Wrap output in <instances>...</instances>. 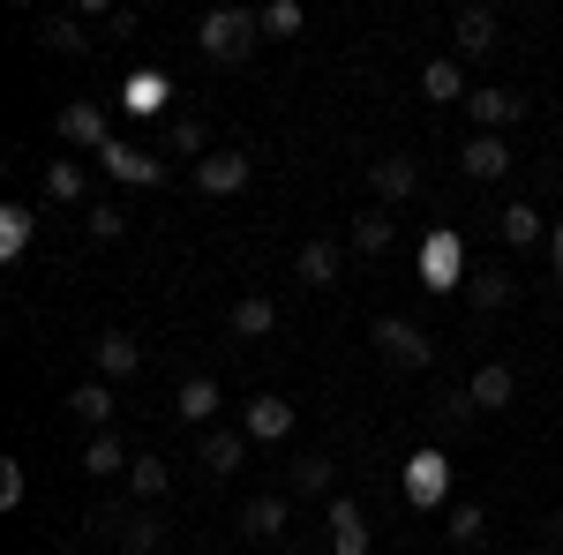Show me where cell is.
Masks as SVG:
<instances>
[{
	"instance_id": "1",
	"label": "cell",
	"mask_w": 563,
	"mask_h": 555,
	"mask_svg": "<svg viewBox=\"0 0 563 555\" xmlns=\"http://www.w3.org/2000/svg\"><path fill=\"white\" fill-rule=\"evenodd\" d=\"M256 31L263 23L249 15V8H211V15L196 23V45H203L211 60H225V68H241V60L256 53Z\"/></svg>"
},
{
	"instance_id": "2",
	"label": "cell",
	"mask_w": 563,
	"mask_h": 555,
	"mask_svg": "<svg viewBox=\"0 0 563 555\" xmlns=\"http://www.w3.org/2000/svg\"><path fill=\"white\" fill-rule=\"evenodd\" d=\"M421 278H429L435 293H451V286H466V241H459L451 225H435L429 241H421Z\"/></svg>"
},
{
	"instance_id": "3",
	"label": "cell",
	"mask_w": 563,
	"mask_h": 555,
	"mask_svg": "<svg viewBox=\"0 0 563 555\" xmlns=\"http://www.w3.org/2000/svg\"><path fill=\"white\" fill-rule=\"evenodd\" d=\"M376 353L398 360V368H429V360H435L429 331H421V323H406V315H376Z\"/></svg>"
},
{
	"instance_id": "4",
	"label": "cell",
	"mask_w": 563,
	"mask_h": 555,
	"mask_svg": "<svg viewBox=\"0 0 563 555\" xmlns=\"http://www.w3.org/2000/svg\"><path fill=\"white\" fill-rule=\"evenodd\" d=\"M443 496H451V458L443 451H413L406 458V503L413 511H435Z\"/></svg>"
},
{
	"instance_id": "5",
	"label": "cell",
	"mask_w": 563,
	"mask_h": 555,
	"mask_svg": "<svg viewBox=\"0 0 563 555\" xmlns=\"http://www.w3.org/2000/svg\"><path fill=\"white\" fill-rule=\"evenodd\" d=\"M294 421H301V413H294L278 390H263V398H249V413H241V435H249V443H286Z\"/></svg>"
},
{
	"instance_id": "6",
	"label": "cell",
	"mask_w": 563,
	"mask_h": 555,
	"mask_svg": "<svg viewBox=\"0 0 563 555\" xmlns=\"http://www.w3.org/2000/svg\"><path fill=\"white\" fill-rule=\"evenodd\" d=\"M466 398H474V413H504V406L519 398V368H511V360H488V368H474Z\"/></svg>"
},
{
	"instance_id": "7",
	"label": "cell",
	"mask_w": 563,
	"mask_h": 555,
	"mask_svg": "<svg viewBox=\"0 0 563 555\" xmlns=\"http://www.w3.org/2000/svg\"><path fill=\"white\" fill-rule=\"evenodd\" d=\"M249 151H211V158H203V166H196V188H203V196H241V188H249Z\"/></svg>"
},
{
	"instance_id": "8",
	"label": "cell",
	"mask_w": 563,
	"mask_h": 555,
	"mask_svg": "<svg viewBox=\"0 0 563 555\" xmlns=\"http://www.w3.org/2000/svg\"><path fill=\"white\" fill-rule=\"evenodd\" d=\"M368 180H376V211L413 203V196H421V166H413V158H376V166H368Z\"/></svg>"
},
{
	"instance_id": "9",
	"label": "cell",
	"mask_w": 563,
	"mask_h": 555,
	"mask_svg": "<svg viewBox=\"0 0 563 555\" xmlns=\"http://www.w3.org/2000/svg\"><path fill=\"white\" fill-rule=\"evenodd\" d=\"M53 129L68 135V143H84L90 158H98V151L113 143V135H106V106H90V98H76V106H60V121H53Z\"/></svg>"
},
{
	"instance_id": "10",
	"label": "cell",
	"mask_w": 563,
	"mask_h": 555,
	"mask_svg": "<svg viewBox=\"0 0 563 555\" xmlns=\"http://www.w3.org/2000/svg\"><path fill=\"white\" fill-rule=\"evenodd\" d=\"M459 173H466V180H504V173H511L504 135H466V143H459Z\"/></svg>"
},
{
	"instance_id": "11",
	"label": "cell",
	"mask_w": 563,
	"mask_h": 555,
	"mask_svg": "<svg viewBox=\"0 0 563 555\" xmlns=\"http://www.w3.org/2000/svg\"><path fill=\"white\" fill-rule=\"evenodd\" d=\"M294 270H301V286H339V270H346V241H301V256H294Z\"/></svg>"
},
{
	"instance_id": "12",
	"label": "cell",
	"mask_w": 563,
	"mask_h": 555,
	"mask_svg": "<svg viewBox=\"0 0 563 555\" xmlns=\"http://www.w3.org/2000/svg\"><path fill=\"white\" fill-rule=\"evenodd\" d=\"M451 38H459V53H466V60H488V45H496V8H459V15H451Z\"/></svg>"
},
{
	"instance_id": "13",
	"label": "cell",
	"mask_w": 563,
	"mask_h": 555,
	"mask_svg": "<svg viewBox=\"0 0 563 555\" xmlns=\"http://www.w3.org/2000/svg\"><path fill=\"white\" fill-rule=\"evenodd\" d=\"M98 166L113 173V180H129V188H151V180H158V158H151V151H135V143H121V135L98 151Z\"/></svg>"
},
{
	"instance_id": "14",
	"label": "cell",
	"mask_w": 563,
	"mask_h": 555,
	"mask_svg": "<svg viewBox=\"0 0 563 555\" xmlns=\"http://www.w3.org/2000/svg\"><path fill=\"white\" fill-rule=\"evenodd\" d=\"M331 555H368V518L353 496H331Z\"/></svg>"
},
{
	"instance_id": "15",
	"label": "cell",
	"mask_w": 563,
	"mask_h": 555,
	"mask_svg": "<svg viewBox=\"0 0 563 555\" xmlns=\"http://www.w3.org/2000/svg\"><path fill=\"white\" fill-rule=\"evenodd\" d=\"M90 360H98V384H121V376H135V368H143V353H135L129 331H106V338L90 345Z\"/></svg>"
},
{
	"instance_id": "16",
	"label": "cell",
	"mask_w": 563,
	"mask_h": 555,
	"mask_svg": "<svg viewBox=\"0 0 563 555\" xmlns=\"http://www.w3.org/2000/svg\"><path fill=\"white\" fill-rule=\"evenodd\" d=\"M129 466H135V458L121 451V435H113V428L84 443V473H90V480H129Z\"/></svg>"
},
{
	"instance_id": "17",
	"label": "cell",
	"mask_w": 563,
	"mask_h": 555,
	"mask_svg": "<svg viewBox=\"0 0 563 555\" xmlns=\"http://www.w3.org/2000/svg\"><path fill=\"white\" fill-rule=\"evenodd\" d=\"M519 113H526V106H519V98H511V90H496V84H488V90H474V98H466V121H481V135H496V129H504V121H519Z\"/></svg>"
},
{
	"instance_id": "18",
	"label": "cell",
	"mask_w": 563,
	"mask_h": 555,
	"mask_svg": "<svg viewBox=\"0 0 563 555\" xmlns=\"http://www.w3.org/2000/svg\"><path fill=\"white\" fill-rule=\"evenodd\" d=\"M225 323H233V338H263V331L278 323V300L271 293H241L233 308H225Z\"/></svg>"
},
{
	"instance_id": "19",
	"label": "cell",
	"mask_w": 563,
	"mask_h": 555,
	"mask_svg": "<svg viewBox=\"0 0 563 555\" xmlns=\"http://www.w3.org/2000/svg\"><path fill=\"white\" fill-rule=\"evenodd\" d=\"M390 241H398L390 211H361V218H353V233H346V248H353V256H390Z\"/></svg>"
},
{
	"instance_id": "20",
	"label": "cell",
	"mask_w": 563,
	"mask_h": 555,
	"mask_svg": "<svg viewBox=\"0 0 563 555\" xmlns=\"http://www.w3.org/2000/svg\"><path fill=\"white\" fill-rule=\"evenodd\" d=\"M203 466L211 473H241L249 466V435H241V428H211V435H203Z\"/></svg>"
},
{
	"instance_id": "21",
	"label": "cell",
	"mask_w": 563,
	"mask_h": 555,
	"mask_svg": "<svg viewBox=\"0 0 563 555\" xmlns=\"http://www.w3.org/2000/svg\"><path fill=\"white\" fill-rule=\"evenodd\" d=\"M549 233H556V225L533 211V203H511V211H504V241H511V248H549Z\"/></svg>"
},
{
	"instance_id": "22",
	"label": "cell",
	"mask_w": 563,
	"mask_h": 555,
	"mask_svg": "<svg viewBox=\"0 0 563 555\" xmlns=\"http://www.w3.org/2000/svg\"><path fill=\"white\" fill-rule=\"evenodd\" d=\"M421 98H429V106L474 98V90H466V68H459V60H429V68H421Z\"/></svg>"
},
{
	"instance_id": "23",
	"label": "cell",
	"mask_w": 563,
	"mask_h": 555,
	"mask_svg": "<svg viewBox=\"0 0 563 555\" xmlns=\"http://www.w3.org/2000/svg\"><path fill=\"white\" fill-rule=\"evenodd\" d=\"M68 413L90 421V435H106V428H113V384H84L76 398H68Z\"/></svg>"
},
{
	"instance_id": "24",
	"label": "cell",
	"mask_w": 563,
	"mask_h": 555,
	"mask_svg": "<svg viewBox=\"0 0 563 555\" xmlns=\"http://www.w3.org/2000/svg\"><path fill=\"white\" fill-rule=\"evenodd\" d=\"M218 406H225V398H218L211 376H188V384H180V398H174L180 421H218Z\"/></svg>"
},
{
	"instance_id": "25",
	"label": "cell",
	"mask_w": 563,
	"mask_h": 555,
	"mask_svg": "<svg viewBox=\"0 0 563 555\" xmlns=\"http://www.w3.org/2000/svg\"><path fill=\"white\" fill-rule=\"evenodd\" d=\"M241 533H256V541H278V533H286V496H249V511H241Z\"/></svg>"
},
{
	"instance_id": "26",
	"label": "cell",
	"mask_w": 563,
	"mask_h": 555,
	"mask_svg": "<svg viewBox=\"0 0 563 555\" xmlns=\"http://www.w3.org/2000/svg\"><path fill=\"white\" fill-rule=\"evenodd\" d=\"M31 233H38V211H31V203H8V211H0V256L15 263L31 248Z\"/></svg>"
},
{
	"instance_id": "27",
	"label": "cell",
	"mask_w": 563,
	"mask_h": 555,
	"mask_svg": "<svg viewBox=\"0 0 563 555\" xmlns=\"http://www.w3.org/2000/svg\"><path fill=\"white\" fill-rule=\"evenodd\" d=\"M331 480H339V473H331V458H316V451L294 458V473H286V488H294V496H323V503H331Z\"/></svg>"
},
{
	"instance_id": "28",
	"label": "cell",
	"mask_w": 563,
	"mask_h": 555,
	"mask_svg": "<svg viewBox=\"0 0 563 555\" xmlns=\"http://www.w3.org/2000/svg\"><path fill=\"white\" fill-rule=\"evenodd\" d=\"M84 188H90V173L76 166V158H53V166H45V196H53V203H84Z\"/></svg>"
},
{
	"instance_id": "29",
	"label": "cell",
	"mask_w": 563,
	"mask_h": 555,
	"mask_svg": "<svg viewBox=\"0 0 563 555\" xmlns=\"http://www.w3.org/2000/svg\"><path fill=\"white\" fill-rule=\"evenodd\" d=\"M166 76H158V68H143V76H129V90H121V106H129V113H158V106H166Z\"/></svg>"
},
{
	"instance_id": "30",
	"label": "cell",
	"mask_w": 563,
	"mask_h": 555,
	"mask_svg": "<svg viewBox=\"0 0 563 555\" xmlns=\"http://www.w3.org/2000/svg\"><path fill=\"white\" fill-rule=\"evenodd\" d=\"M166 488H174V480H166V458H135L129 466V496L135 503H158Z\"/></svg>"
},
{
	"instance_id": "31",
	"label": "cell",
	"mask_w": 563,
	"mask_h": 555,
	"mask_svg": "<svg viewBox=\"0 0 563 555\" xmlns=\"http://www.w3.org/2000/svg\"><path fill=\"white\" fill-rule=\"evenodd\" d=\"M53 53H90V31H84V15H45V31H38Z\"/></svg>"
},
{
	"instance_id": "32",
	"label": "cell",
	"mask_w": 563,
	"mask_h": 555,
	"mask_svg": "<svg viewBox=\"0 0 563 555\" xmlns=\"http://www.w3.org/2000/svg\"><path fill=\"white\" fill-rule=\"evenodd\" d=\"M466 300H474V308H504V300H511V270H496V263L474 270V278H466Z\"/></svg>"
},
{
	"instance_id": "33",
	"label": "cell",
	"mask_w": 563,
	"mask_h": 555,
	"mask_svg": "<svg viewBox=\"0 0 563 555\" xmlns=\"http://www.w3.org/2000/svg\"><path fill=\"white\" fill-rule=\"evenodd\" d=\"M106 525H121V548H129V555H151L158 541H166V533H158V518H151V511H143V518H106Z\"/></svg>"
},
{
	"instance_id": "34",
	"label": "cell",
	"mask_w": 563,
	"mask_h": 555,
	"mask_svg": "<svg viewBox=\"0 0 563 555\" xmlns=\"http://www.w3.org/2000/svg\"><path fill=\"white\" fill-rule=\"evenodd\" d=\"M166 143H174L188 166H203V158H211V135H203V121H174V129H166Z\"/></svg>"
},
{
	"instance_id": "35",
	"label": "cell",
	"mask_w": 563,
	"mask_h": 555,
	"mask_svg": "<svg viewBox=\"0 0 563 555\" xmlns=\"http://www.w3.org/2000/svg\"><path fill=\"white\" fill-rule=\"evenodd\" d=\"M443 525H451V541H466V548H474L481 533H488V511H481V503H451V518H443Z\"/></svg>"
},
{
	"instance_id": "36",
	"label": "cell",
	"mask_w": 563,
	"mask_h": 555,
	"mask_svg": "<svg viewBox=\"0 0 563 555\" xmlns=\"http://www.w3.org/2000/svg\"><path fill=\"white\" fill-rule=\"evenodd\" d=\"M256 23H263V31H271V38H294V31H301L308 15H301V8H294V0H271V8H263Z\"/></svg>"
},
{
	"instance_id": "37",
	"label": "cell",
	"mask_w": 563,
	"mask_h": 555,
	"mask_svg": "<svg viewBox=\"0 0 563 555\" xmlns=\"http://www.w3.org/2000/svg\"><path fill=\"white\" fill-rule=\"evenodd\" d=\"M84 225H90V241H121V233H129V218L113 211V203H90Z\"/></svg>"
},
{
	"instance_id": "38",
	"label": "cell",
	"mask_w": 563,
	"mask_h": 555,
	"mask_svg": "<svg viewBox=\"0 0 563 555\" xmlns=\"http://www.w3.org/2000/svg\"><path fill=\"white\" fill-rule=\"evenodd\" d=\"M15 503H23V466L0 458V511H15Z\"/></svg>"
},
{
	"instance_id": "39",
	"label": "cell",
	"mask_w": 563,
	"mask_h": 555,
	"mask_svg": "<svg viewBox=\"0 0 563 555\" xmlns=\"http://www.w3.org/2000/svg\"><path fill=\"white\" fill-rule=\"evenodd\" d=\"M106 31H113V38H135V31H143V15H135V8H113V15H106Z\"/></svg>"
},
{
	"instance_id": "40",
	"label": "cell",
	"mask_w": 563,
	"mask_h": 555,
	"mask_svg": "<svg viewBox=\"0 0 563 555\" xmlns=\"http://www.w3.org/2000/svg\"><path fill=\"white\" fill-rule=\"evenodd\" d=\"M549 263H556V278H563V225L549 233Z\"/></svg>"
},
{
	"instance_id": "41",
	"label": "cell",
	"mask_w": 563,
	"mask_h": 555,
	"mask_svg": "<svg viewBox=\"0 0 563 555\" xmlns=\"http://www.w3.org/2000/svg\"><path fill=\"white\" fill-rule=\"evenodd\" d=\"M98 555H113V548H98Z\"/></svg>"
}]
</instances>
